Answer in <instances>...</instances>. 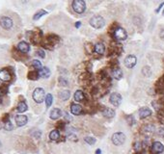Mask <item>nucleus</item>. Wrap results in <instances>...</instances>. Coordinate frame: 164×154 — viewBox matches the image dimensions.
Instances as JSON below:
<instances>
[{
    "mask_svg": "<svg viewBox=\"0 0 164 154\" xmlns=\"http://www.w3.org/2000/svg\"><path fill=\"white\" fill-rule=\"evenodd\" d=\"M90 25L95 29H101L104 26L105 20L101 16H94L90 19Z\"/></svg>",
    "mask_w": 164,
    "mask_h": 154,
    "instance_id": "nucleus-1",
    "label": "nucleus"
},
{
    "mask_svg": "<svg viewBox=\"0 0 164 154\" xmlns=\"http://www.w3.org/2000/svg\"><path fill=\"white\" fill-rule=\"evenodd\" d=\"M60 38L58 36L56 35H48V37L46 38L44 42V46L48 49H52L54 45H56L58 43H59Z\"/></svg>",
    "mask_w": 164,
    "mask_h": 154,
    "instance_id": "nucleus-2",
    "label": "nucleus"
},
{
    "mask_svg": "<svg viewBox=\"0 0 164 154\" xmlns=\"http://www.w3.org/2000/svg\"><path fill=\"white\" fill-rule=\"evenodd\" d=\"M46 93H44V90L42 89V88H37L33 92V99L37 103H42L44 100H46Z\"/></svg>",
    "mask_w": 164,
    "mask_h": 154,
    "instance_id": "nucleus-3",
    "label": "nucleus"
},
{
    "mask_svg": "<svg viewBox=\"0 0 164 154\" xmlns=\"http://www.w3.org/2000/svg\"><path fill=\"white\" fill-rule=\"evenodd\" d=\"M126 142V135L122 132H117L114 133L112 136V143L115 145H122Z\"/></svg>",
    "mask_w": 164,
    "mask_h": 154,
    "instance_id": "nucleus-4",
    "label": "nucleus"
},
{
    "mask_svg": "<svg viewBox=\"0 0 164 154\" xmlns=\"http://www.w3.org/2000/svg\"><path fill=\"white\" fill-rule=\"evenodd\" d=\"M73 9L77 14H82L86 9V3L84 0H74L73 1Z\"/></svg>",
    "mask_w": 164,
    "mask_h": 154,
    "instance_id": "nucleus-5",
    "label": "nucleus"
},
{
    "mask_svg": "<svg viewBox=\"0 0 164 154\" xmlns=\"http://www.w3.org/2000/svg\"><path fill=\"white\" fill-rule=\"evenodd\" d=\"M113 36L117 41H125V40H127V34L126 30L120 26L117 27L115 31L113 32Z\"/></svg>",
    "mask_w": 164,
    "mask_h": 154,
    "instance_id": "nucleus-6",
    "label": "nucleus"
},
{
    "mask_svg": "<svg viewBox=\"0 0 164 154\" xmlns=\"http://www.w3.org/2000/svg\"><path fill=\"white\" fill-rule=\"evenodd\" d=\"M14 22L13 19L9 16H2L0 18V26L5 30H10L13 27Z\"/></svg>",
    "mask_w": 164,
    "mask_h": 154,
    "instance_id": "nucleus-7",
    "label": "nucleus"
},
{
    "mask_svg": "<svg viewBox=\"0 0 164 154\" xmlns=\"http://www.w3.org/2000/svg\"><path fill=\"white\" fill-rule=\"evenodd\" d=\"M31 36H30V40H31L32 43H34V45H38V43H40L42 42V36H43V33L40 30H38V31H34V32H31L30 33Z\"/></svg>",
    "mask_w": 164,
    "mask_h": 154,
    "instance_id": "nucleus-8",
    "label": "nucleus"
},
{
    "mask_svg": "<svg viewBox=\"0 0 164 154\" xmlns=\"http://www.w3.org/2000/svg\"><path fill=\"white\" fill-rule=\"evenodd\" d=\"M137 64V58L133 55H129L126 59H125V66L127 68H132L135 67V65Z\"/></svg>",
    "mask_w": 164,
    "mask_h": 154,
    "instance_id": "nucleus-9",
    "label": "nucleus"
},
{
    "mask_svg": "<svg viewBox=\"0 0 164 154\" xmlns=\"http://www.w3.org/2000/svg\"><path fill=\"white\" fill-rule=\"evenodd\" d=\"M110 103L114 106H119L122 103V95L118 93H113L110 95Z\"/></svg>",
    "mask_w": 164,
    "mask_h": 154,
    "instance_id": "nucleus-10",
    "label": "nucleus"
},
{
    "mask_svg": "<svg viewBox=\"0 0 164 154\" xmlns=\"http://www.w3.org/2000/svg\"><path fill=\"white\" fill-rule=\"evenodd\" d=\"M164 150V145L161 144L160 142H154L152 145V152L154 154H159L163 152Z\"/></svg>",
    "mask_w": 164,
    "mask_h": 154,
    "instance_id": "nucleus-11",
    "label": "nucleus"
},
{
    "mask_svg": "<svg viewBox=\"0 0 164 154\" xmlns=\"http://www.w3.org/2000/svg\"><path fill=\"white\" fill-rule=\"evenodd\" d=\"M27 122H28V118L24 115H18L16 117V122L18 127L24 126L27 123Z\"/></svg>",
    "mask_w": 164,
    "mask_h": 154,
    "instance_id": "nucleus-12",
    "label": "nucleus"
},
{
    "mask_svg": "<svg viewBox=\"0 0 164 154\" xmlns=\"http://www.w3.org/2000/svg\"><path fill=\"white\" fill-rule=\"evenodd\" d=\"M18 49L22 54H26L30 51V45L26 42H20L18 45Z\"/></svg>",
    "mask_w": 164,
    "mask_h": 154,
    "instance_id": "nucleus-13",
    "label": "nucleus"
},
{
    "mask_svg": "<svg viewBox=\"0 0 164 154\" xmlns=\"http://www.w3.org/2000/svg\"><path fill=\"white\" fill-rule=\"evenodd\" d=\"M11 73L10 71L6 70V68H3V70H0V80L4 81V82H8L11 80Z\"/></svg>",
    "mask_w": 164,
    "mask_h": 154,
    "instance_id": "nucleus-14",
    "label": "nucleus"
},
{
    "mask_svg": "<svg viewBox=\"0 0 164 154\" xmlns=\"http://www.w3.org/2000/svg\"><path fill=\"white\" fill-rule=\"evenodd\" d=\"M138 114H139L140 119H146V118H148L152 115V111L148 108V107H143V108H141L139 110Z\"/></svg>",
    "mask_w": 164,
    "mask_h": 154,
    "instance_id": "nucleus-15",
    "label": "nucleus"
},
{
    "mask_svg": "<svg viewBox=\"0 0 164 154\" xmlns=\"http://www.w3.org/2000/svg\"><path fill=\"white\" fill-rule=\"evenodd\" d=\"M123 51V46L120 43H114L113 45L110 46V53L120 55L121 52Z\"/></svg>",
    "mask_w": 164,
    "mask_h": 154,
    "instance_id": "nucleus-16",
    "label": "nucleus"
},
{
    "mask_svg": "<svg viewBox=\"0 0 164 154\" xmlns=\"http://www.w3.org/2000/svg\"><path fill=\"white\" fill-rule=\"evenodd\" d=\"M155 90L157 93H164V75L161 76L157 80V85H155Z\"/></svg>",
    "mask_w": 164,
    "mask_h": 154,
    "instance_id": "nucleus-17",
    "label": "nucleus"
},
{
    "mask_svg": "<svg viewBox=\"0 0 164 154\" xmlns=\"http://www.w3.org/2000/svg\"><path fill=\"white\" fill-rule=\"evenodd\" d=\"M61 116H62V111H61L60 109H58V108H54L50 112V115H49V117H50L51 120H58L61 117Z\"/></svg>",
    "mask_w": 164,
    "mask_h": 154,
    "instance_id": "nucleus-18",
    "label": "nucleus"
},
{
    "mask_svg": "<svg viewBox=\"0 0 164 154\" xmlns=\"http://www.w3.org/2000/svg\"><path fill=\"white\" fill-rule=\"evenodd\" d=\"M94 50H95L98 54L101 55V54L104 53L105 46H104V45L102 43H96V45H94Z\"/></svg>",
    "mask_w": 164,
    "mask_h": 154,
    "instance_id": "nucleus-19",
    "label": "nucleus"
},
{
    "mask_svg": "<svg viewBox=\"0 0 164 154\" xmlns=\"http://www.w3.org/2000/svg\"><path fill=\"white\" fill-rule=\"evenodd\" d=\"M101 113H102V116H103V117L109 118V119L114 118V116H115V111L111 108H103Z\"/></svg>",
    "mask_w": 164,
    "mask_h": 154,
    "instance_id": "nucleus-20",
    "label": "nucleus"
},
{
    "mask_svg": "<svg viewBox=\"0 0 164 154\" xmlns=\"http://www.w3.org/2000/svg\"><path fill=\"white\" fill-rule=\"evenodd\" d=\"M82 111V107L78 105V104H74L73 103L71 105V114H73V115H79L80 113H81Z\"/></svg>",
    "mask_w": 164,
    "mask_h": 154,
    "instance_id": "nucleus-21",
    "label": "nucleus"
},
{
    "mask_svg": "<svg viewBox=\"0 0 164 154\" xmlns=\"http://www.w3.org/2000/svg\"><path fill=\"white\" fill-rule=\"evenodd\" d=\"M39 75L43 78H48L50 76V70H49L48 68H42L40 70H39Z\"/></svg>",
    "mask_w": 164,
    "mask_h": 154,
    "instance_id": "nucleus-22",
    "label": "nucleus"
},
{
    "mask_svg": "<svg viewBox=\"0 0 164 154\" xmlns=\"http://www.w3.org/2000/svg\"><path fill=\"white\" fill-rule=\"evenodd\" d=\"M142 132L146 135H151L154 132V126L152 124H147L143 127Z\"/></svg>",
    "mask_w": 164,
    "mask_h": 154,
    "instance_id": "nucleus-23",
    "label": "nucleus"
},
{
    "mask_svg": "<svg viewBox=\"0 0 164 154\" xmlns=\"http://www.w3.org/2000/svg\"><path fill=\"white\" fill-rule=\"evenodd\" d=\"M69 96H71V93H69V91H68V90L62 91V92L59 93V98L63 101L68 100L69 98Z\"/></svg>",
    "mask_w": 164,
    "mask_h": 154,
    "instance_id": "nucleus-24",
    "label": "nucleus"
},
{
    "mask_svg": "<svg viewBox=\"0 0 164 154\" xmlns=\"http://www.w3.org/2000/svg\"><path fill=\"white\" fill-rule=\"evenodd\" d=\"M112 76L114 77L117 80H120V79L123 77V71L120 68H116V70H112Z\"/></svg>",
    "mask_w": 164,
    "mask_h": 154,
    "instance_id": "nucleus-25",
    "label": "nucleus"
},
{
    "mask_svg": "<svg viewBox=\"0 0 164 154\" xmlns=\"http://www.w3.org/2000/svg\"><path fill=\"white\" fill-rule=\"evenodd\" d=\"M49 138L52 141H58L60 138V132L59 130H57V129H55V130H52L50 133H49Z\"/></svg>",
    "mask_w": 164,
    "mask_h": 154,
    "instance_id": "nucleus-26",
    "label": "nucleus"
},
{
    "mask_svg": "<svg viewBox=\"0 0 164 154\" xmlns=\"http://www.w3.org/2000/svg\"><path fill=\"white\" fill-rule=\"evenodd\" d=\"M27 109H28V107H27V104L24 101H20L18 104V107H16V110H18V113H24L27 111Z\"/></svg>",
    "mask_w": 164,
    "mask_h": 154,
    "instance_id": "nucleus-27",
    "label": "nucleus"
},
{
    "mask_svg": "<svg viewBox=\"0 0 164 154\" xmlns=\"http://www.w3.org/2000/svg\"><path fill=\"white\" fill-rule=\"evenodd\" d=\"M73 97H74V100L76 101H82V100H84L85 95H84V93H83L82 91L78 90V91H76V93H74Z\"/></svg>",
    "mask_w": 164,
    "mask_h": 154,
    "instance_id": "nucleus-28",
    "label": "nucleus"
},
{
    "mask_svg": "<svg viewBox=\"0 0 164 154\" xmlns=\"http://www.w3.org/2000/svg\"><path fill=\"white\" fill-rule=\"evenodd\" d=\"M39 76H40L39 75V72L36 70H32L28 72V79H30V80H37Z\"/></svg>",
    "mask_w": 164,
    "mask_h": 154,
    "instance_id": "nucleus-29",
    "label": "nucleus"
},
{
    "mask_svg": "<svg viewBox=\"0 0 164 154\" xmlns=\"http://www.w3.org/2000/svg\"><path fill=\"white\" fill-rule=\"evenodd\" d=\"M46 14H48V12H46V11L40 10L39 12H37L34 15V16H33V19H34V20H38V19H40L42 16H44V15H46Z\"/></svg>",
    "mask_w": 164,
    "mask_h": 154,
    "instance_id": "nucleus-30",
    "label": "nucleus"
},
{
    "mask_svg": "<svg viewBox=\"0 0 164 154\" xmlns=\"http://www.w3.org/2000/svg\"><path fill=\"white\" fill-rule=\"evenodd\" d=\"M52 102H53V96H52L51 93H48L46 95V107H50Z\"/></svg>",
    "mask_w": 164,
    "mask_h": 154,
    "instance_id": "nucleus-31",
    "label": "nucleus"
},
{
    "mask_svg": "<svg viewBox=\"0 0 164 154\" xmlns=\"http://www.w3.org/2000/svg\"><path fill=\"white\" fill-rule=\"evenodd\" d=\"M32 66L34 67V68H36V70H40L42 68V63L40 61H38V60H33V61H32Z\"/></svg>",
    "mask_w": 164,
    "mask_h": 154,
    "instance_id": "nucleus-32",
    "label": "nucleus"
},
{
    "mask_svg": "<svg viewBox=\"0 0 164 154\" xmlns=\"http://www.w3.org/2000/svg\"><path fill=\"white\" fill-rule=\"evenodd\" d=\"M142 73H143L145 76L149 77V76L152 74V70H151V68H150L149 67H144L143 70H142Z\"/></svg>",
    "mask_w": 164,
    "mask_h": 154,
    "instance_id": "nucleus-33",
    "label": "nucleus"
},
{
    "mask_svg": "<svg viewBox=\"0 0 164 154\" xmlns=\"http://www.w3.org/2000/svg\"><path fill=\"white\" fill-rule=\"evenodd\" d=\"M84 141L87 143V144L93 145L96 143V139L93 138V137H85V138H84Z\"/></svg>",
    "mask_w": 164,
    "mask_h": 154,
    "instance_id": "nucleus-34",
    "label": "nucleus"
},
{
    "mask_svg": "<svg viewBox=\"0 0 164 154\" xmlns=\"http://www.w3.org/2000/svg\"><path fill=\"white\" fill-rule=\"evenodd\" d=\"M142 147H143L142 143L137 142V143H135V144H134V149H135L136 152H139V151L142 150Z\"/></svg>",
    "mask_w": 164,
    "mask_h": 154,
    "instance_id": "nucleus-35",
    "label": "nucleus"
},
{
    "mask_svg": "<svg viewBox=\"0 0 164 154\" xmlns=\"http://www.w3.org/2000/svg\"><path fill=\"white\" fill-rule=\"evenodd\" d=\"M4 128L6 129V130H8V131L13 130V124H12V122H11V120H9V122H5Z\"/></svg>",
    "mask_w": 164,
    "mask_h": 154,
    "instance_id": "nucleus-36",
    "label": "nucleus"
},
{
    "mask_svg": "<svg viewBox=\"0 0 164 154\" xmlns=\"http://www.w3.org/2000/svg\"><path fill=\"white\" fill-rule=\"evenodd\" d=\"M8 92V85L6 84H3L1 87H0V93H6Z\"/></svg>",
    "mask_w": 164,
    "mask_h": 154,
    "instance_id": "nucleus-37",
    "label": "nucleus"
},
{
    "mask_svg": "<svg viewBox=\"0 0 164 154\" xmlns=\"http://www.w3.org/2000/svg\"><path fill=\"white\" fill-rule=\"evenodd\" d=\"M65 125H66V123L64 122H57V124H56L57 130H58V129H60V130H63V129L65 128Z\"/></svg>",
    "mask_w": 164,
    "mask_h": 154,
    "instance_id": "nucleus-38",
    "label": "nucleus"
},
{
    "mask_svg": "<svg viewBox=\"0 0 164 154\" xmlns=\"http://www.w3.org/2000/svg\"><path fill=\"white\" fill-rule=\"evenodd\" d=\"M59 83H60V85L61 86H68V81L66 80L65 78H63V77H60L59 78Z\"/></svg>",
    "mask_w": 164,
    "mask_h": 154,
    "instance_id": "nucleus-39",
    "label": "nucleus"
},
{
    "mask_svg": "<svg viewBox=\"0 0 164 154\" xmlns=\"http://www.w3.org/2000/svg\"><path fill=\"white\" fill-rule=\"evenodd\" d=\"M37 54H38L41 58H44V57H46V53H44V51L42 50V49H39V50L37 51Z\"/></svg>",
    "mask_w": 164,
    "mask_h": 154,
    "instance_id": "nucleus-40",
    "label": "nucleus"
},
{
    "mask_svg": "<svg viewBox=\"0 0 164 154\" xmlns=\"http://www.w3.org/2000/svg\"><path fill=\"white\" fill-rule=\"evenodd\" d=\"M127 120H129L130 125L133 124V122H134V119H133L132 116H129V117H127Z\"/></svg>",
    "mask_w": 164,
    "mask_h": 154,
    "instance_id": "nucleus-41",
    "label": "nucleus"
},
{
    "mask_svg": "<svg viewBox=\"0 0 164 154\" xmlns=\"http://www.w3.org/2000/svg\"><path fill=\"white\" fill-rule=\"evenodd\" d=\"M33 135H34V136L36 137V138H40V137H41V135H42V133H41V131H36L35 133L33 134Z\"/></svg>",
    "mask_w": 164,
    "mask_h": 154,
    "instance_id": "nucleus-42",
    "label": "nucleus"
},
{
    "mask_svg": "<svg viewBox=\"0 0 164 154\" xmlns=\"http://www.w3.org/2000/svg\"><path fill=\"white\" fill-rule=\"evenodd\" d=\"M159 37L162 41H164V30H162L160 33H159Z\"/></svg>",
    "mask_w": 164,
    "mask_h": 154,
    "instance_id": "nucleus-43",
    "label": "nucleus"
},
{
    "mask_svg": "<svg viewBox=\"0 0 164 154\" xmlns=\"http://www.w3.org/2000/svg\"><path fill=\"white\" fill-rule=\"evenodd\" d=\"M163 5H164V2H162V3H161V5H160V6L158 7V9L157 10V13H158V12H159V11H160V9H161V7H162Z\"/></svg>",
    "mask_w": 164,
    "mask_h": 154,
    "instance_id": "nucleus-44",
    "label": "nucleus"
},
{
    "mask_svg": "<svg viewBox=\"0 0 164 154\" xmlns=\"http://www.w3.org/2000/svg\"><path fill=\"white\" fill-rule=\"evenodd\" d=\"M80 25H81V23H80L79 21H77V22L76 23V28H79Z\"/></svg>",
    "mask_w": 164,
    "mask_h": 154,
    "instance_id": "nucleus-45",
    "label": "nucleus"
},
{
    "mask_svg": "<svg viewBox=\"0 0 164 154\" xmlns=\"http://www.w3.org/2000/svg\"><path fill=\"white\" fill-rule=\"evenodd\" d=\"M101 149H97V151H96V154H101Z\"/></svg>",
    "mask_w": 164,
    "mask_h": 154,
    "instance_id": "nucleus-46",
    "label": "nucleus"
},
{
    "mask_svg": "<svg viewBox=\"0 0 164 154\" xmlns=\"http://www.w3.org/2000/svg\"><path fill=\"white\" fill-rule=\"evenodd\" d=\"M135 154H143V152H141V151H139V152H136Z\"/></svg>",
    "mask_w": 164,
    "mask_h": 154,
    "instance_id": "nucleus-47",
    "label": "nucleus"
},
{
    "mask_svg": "<svg viewBox=\"0 0 164 154\" xmlns=\"http://www.w3.org/2000/svg\"><path fill=\"white\" fill-rule=\"evenodd\" d=\"M0 147H1V142H0Z\"/></svg>",
    "mask_w": 164,
    "mask_h": 154,
    "instance_id": "nucleus-48",
    "label": "nucleus"
},
{
    "mask_svg": "<svg viewBox=\"0 0 164 154\" xmlns=\"http://www.w3.org/2000/svg\"><path fill=\"white\" fill-rule=\"evenodd\" d=\"M163 15H164V11H163Z\"/></svg>",
    "mask_w": 164,
    "mask_h": 154,
    "instance_id": "nucleus-49",
    "label": "nucleus"
},
{
    "mask_svg": "<svg viewBox=\"0 0 164 154\" xmlns=\"http://www.w3.org/2000/svg\"><path fill=\"white\" fill-rule=\"evenodd\" d=\"M0 127H1V125H0Z\"/></svg>",
    "mask_w": 164,
    "mask_h": 154,
    "instance_id": "nucleus-50",
    "label": "nucleus"
}]
</instances>
